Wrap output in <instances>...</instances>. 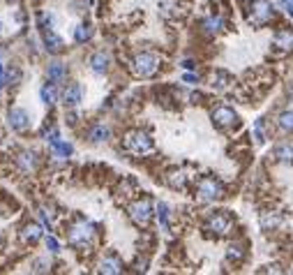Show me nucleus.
Masks as SVG:
<instances>
[{
	"label": "nucleus",
	"mask_w": 293,
	"mask_h": 275,
	"mask_svg": "<svg viewBox=\"0 0 293 275\" xmlns=\"http://www.w3.org/2000/svg\"><path fill=\"white\" fill-rule=\"evenodd\" d=\"M125 148L134 155H148V153H152L155 143H152L148 132H143V130H132L125 137Z\"/></svg>",
	"instance_id": "1"
},
{
	"label": "nucleus",
	"mask_w": 293,
	"mask_h": 275,
	"mask_svg": "<svg viewBox=\"0 0 293 275\" xmlns=\"http://www.w3.org/2000/svg\"><path fill=\"white\" fill-rule=\"evenodd\" d=\"M168 183H171V185H173V187H180V185H183V183H185V176H183V174H173V176H171V181H168Z\"/></svg>",
	"instance_id": "29"
},
{
	"label": "nucleus",
	"mask_w": 293,
	"mask_h": 275,
	"mask_svg": "<svg viewBox=\"0 0 293 275\" xmlns=\"http://www.w3.org/2000/svg\"><path fill=\"white\" fill-rule=\"evenodd\" d=\"M254 134H256V141H261V143L266 141V134H263V121H261V118L256 121V125H254Z\"/></svg>",
	"instance_id": "27"
},
{
	"label": "nucleus",
	"mask_w": 293,
	"mask_h": 275,
	"mask_svg": "<svg viewBox=\"0 0 293 275\" xmlns=\"http://www.w3.org/2000/svg\"><path fill=\"white\" fill-rule=\"evenodd\" d=\"M0 33H3V23H0Z\"/></svg>",
	"instance_id": "36"
},
{
	"label": "nucleus",
	"mask_w": 293,
	"mask_h": 275,
	"mask_svg": "<svg viewBox=\"0 0 293 275\" xmlns=\"http://www.w3.org/2000/svg\"><path fill=\"white\" fill-rule=\"evenodd\" d=\"M132 70H134L136 77L148 79V77H152V74L159 70V58L155 53H150V51L136 53L134 61H132Z\"/></svg>",
	"instance_id": "3"
},
{
	"label": "nucleus",
	"mask_w": 293,
	"mask_h": 275,
	"mask_svg": "<svg viewBox=\"0 0 293 275\" xmlns=\"http://www.w3.org/2000/svg\"><path fill=\"white\" fill-rule=\"evenodd\" d=\"M92 37V26L90 23H81V26L74 30V39L79 42V44H83V42H88V39Z\"/></svg>",
	"instance_id": "19"
},
{
	"label": "nucleus",
	"mask_w": 293,
	"mask_h": 275,
	"mask_svg": "<svg viewBox=\"0 0 293 275\" xmlns=\"http://www.w3.org/2000/svg\"><path fill=\"white\" fill-rule=\"evenodd\" d=\"M291 3H293V0H291Z\"/></svg>",
	"instance_id": "38"
},
{
	"label": "nucleus",
	"mask_w": 293,
	"mask_h": 275,
	"mask_svg": "<svg viewBox=\"0 0 293 275\" xmlns=\"http://www.w3.org/2000/svg\"><path fill=\"white\" fill-rule=\"evenodd\" d=\"M210 118H212V123L217 127H222V130H231V127L238 125V114H236L231 106H217V109H212Z\"/></svg>",
	"instance_id": "7"
},
{
	"label": "nucleus",
	"mask_w": 293,
	"mask_h": 275,
	"mask_svg": "<svg viewBox=\"0 0 293 275\" xmlns=\"http://www.w3.org/2000/svg\"><path fill=\"white\" fill-rule=\"evenodd\" d=\"M42 236H44L42 227H39V225H35V222L26 225V229H23V238H26V241H30V243H37Z\"/></svg>",
	"instance_id": "18"
},
{
	"label": "nucleus",
	"mask_w": 293,
	"mask_h": 275,
	"mask_svg": "<svg viewBox=\"0 0 293 275\" xmlns=\"http://www.w3.org/2000/svg\"><path fill=\"white\" fill-rule=\"evenodd\" d=\"M284 7H286V12H288V14H291V17H293V3H284Z\"/></svg>",
	"instance_id": "32"
},
{
	"label": "nucleus",
	"mask_w": 293,
	"mask_h": 275,
	"mask_svg": "<svg viewBox=\"0 0 293 275\" xmlns=\"http://www.w3.org/2000/svg\"><path fill=\"white\" fill-rule=\"evenodd\" d=\"M231 227H233V222H231V217H228L226 213H215V215H210L206 222V229L212 231V234H217V236L228 234Z\"/></svg>",
	"instance_id": "8"
},
{
	"label": "nucleus",
	"mask_w": 293,
	"mask_h": 275,
	"mask_svg": "<svg viewBox=\"0 0 293 275\" xmlns=\"http://www.w3.org/2000/svg\"><path fill=\"white\" fill-rule=\"evenodd\" d=\"M35 164H37V155L35 153H21L19 155V167H21L23 171H30V169H35Z\"/></svg>",
	"instance_id": "20"
},
{
	"label": "nucleus",
	"mask_w": 293,
	"mask_h": 275,
	"mask_svg": "<svg viewBox=\"0 0 293 275\" xmlns=\"http://www.w3.org/2000/svg\"><path fill=\"white\" fill-rule=\"evenodd\" d=\"M46 248H49L51 252H60V243L55 241L53 236H46Z\"/></svg>",
	"instance_id": "28"
},
{
	"label": "nucleus",
	"mask_w": 293,
	"mask_h": 275,
	"mask_svg": "<svg viewBox=\"0 0 293 275\" xmlns=\"http://www.w3.org/2000/svg\"><path fill=\"white\" fill-rule=\"evenodd\" d=\"M7 83H10V79H7V74H0V88H5Z\"/></svg>",
	"instance_id": "30"
},
{
	"label": "nucleus",
	"mask_w": 293,
	"mask_h": 275,
	"mask_svg": "<svg viewBox=\"0 0 293 275\" xmlns=\"http://www.w3.org/2000/svg\"><path fill=\"white\" fill-rule=\"evenodd\" d=\"M212 86H215V88H224V86H226V81H228V77L226 74H224V72H217V74H215V77H212Z\"/></svg>",
	"instance_id": "26"
},
{
	"label": "nucleus",
	"mask_w": 293,
	"mask_h": 275,
	"mask_svg": "<svg viewBox=\"0 0 293 275\" xmlns=\"http://www.w3.org/2000/svg\"><path fill=\"white\" fill-rule=\"evenodd\" d=\"M157 217H159L162 229H168V206L164 204V201H159V204H157Z\"/></svg>",
	"instance_id": "24"
},
{
	"label": "nucleus",
	"mask_w": 293,
	"mask_h": 275,
	"mask_svg": "<svg viewBox=\"0 0 293 275\" xmlns=\"http://www.w3.org/2000/svg\"><path fill=\"white\" fill-rule=\"evenodd\" d=\"M7 121H10L12 130H17V132H26L30 127V116H28L26 109H12L7 114Z\"/></svg>",
	"instance_id": "9"
},
{
	"label": "nucleus",
	"mask_w": 293,
	"mask_h": 275,
	"mask_svg": "<svg viewBox=\"0 0 293 275\" xmlns=\"http://www.w3.org/2000/svg\"><path fill=\"white\" fill-rule=\"evenodd\" d=\"M275 157L284 164H293V143H282L275 148Z\"/></svg>",
	"instance_id": "17"
},
{
	"label": "nucleus",
	"mask_w": 293,
	"mask_h": 275,
	"mask_svg": "<svg viewBox=\"0 0 293 275\" xmlns=\"http://www.w3.org/2000/svg\"><path fill=\"white\" fill-rule=\"evenodd\" d=\"M44 44H46V51L49 53H60V51L65 49V42H63V37H58V35L53 33V30H44Z\"/></svg>",
	"instance_id": "13"
},
{
	"label": "nucleus",
	"mask_w": 293,
	"mask_h": 275,
	"mask_svg": "<svg viewBox=\"0 0 293 275\" xmlns=\"http://www.w3.org/2000/svg\"><path fill=\"white\" fill-rule=\"evenodd\" d=\"M203 28H206V33H219V30H222L224 28V19L222 17H215V19H206V21H203Z\"/></svg>",
	"instance_id": "22"
},
{
	"label": "nucleus",
	"mask_w": 293,
	"mask_h": 275,
	"mask_svg": "<svg viewBox=\"0 0 293 275\" xmlns=\"http://www.w3.org/2000/svg\"><path fill=\"white\" fill-rule=\"evenodd\" d=\"M196 197L203 204H210V201H217L222 197V185H219L215 178H201L199 187H196Z\"/></svg>",
	"instance_id": "4"
},
{
	"label": "nucleus",
	"mask_w": 293,
	"mask_h": 275,
	"mask_svg": "<svg viewBox=\"0 0 293 275\" xmlns=\"http://www.w3.org/2000/svg\"><path fill=\"white\" fill-rule=\"evenodd\" d=\"M277 125L282 127L284 132H293V111H282L277 118Z\"/></svg>",
	"instance_id": "21"
},
{
	"label": "nucleus",
	"mask_w": 293,
	"mask_h": 275,
	"mask_svg": "<svg viewBox=\"0 0 293 275\" xmlns=\"http://www.w3.org/2000/svg\"><path fill=\"white\" fill-rule=\"evenodd\" d=\"M183 67H185V70H192V67H194V63H192V61H185Z\"/></svg>",
	"instance_id": "33"
},
{
	"label": "nucleus",
	"mask_w": 293,
	"mask_h": 275,
	"mask_svg": "<svg viewBox=\"0 0 293 275\" xmlns=\"http://www.w3.org/2000/svg\"><path fill=\"white\" fill-rule=\"evenodd\" d=\"M81 99H83V90L79 83L65 86V90H63V102H65V106H79Z\"/></svg>",
	"instance_id": "10"
},
{
	"label": "nucleus",
	"mask_w": 293,
	"mask_h": 275,
	"mask_svg": "<svg viewBox=\"0 0 293 275\" xmlns=\"http://www.w3.org/2000/svg\"><path fill=\"white\" fill-rule=\"evenodd\" d=\"M272 44L282 51H291L293 49V30H279L275 35V39H272Z\"/></svg>",
	"instance_id": "15"
},
{
	"label": "nucleus",
	"mask_w": 293,
	"mask_h": 275,
	"mask_svg": "<svg viewBox=\"0 0 293 275\" xmlns=\"http://www.w3.org/2000/svg\"><path fill=\"white\" fill-rule=\"evenodd\" d=\"M14 3H17V0H14Z\"/></svg>",
	"instance_id": "37"
},
{
	"label": "nucleus",
	"mask_w": 293,
	"mask_h": 275,
	"mask_svg": "<svg viewBox=\"0 0 293 275\" xmlns=\"http://www.w3.org/2000/svg\"><path fill=\"white\" fill-rule=\"evenodd\" d=\"M109 53H104V51H97V53L90 56V67L95 74H104V72L109 70Z\"/></svg>",
	"instance_id": "14"
},
{
	"label": "nucleus",
	"mask_w": 293,
	"mask_h": 275,
	"mask_svg": "<svg viewBox=\"0 0 293 275\" xmlns=\"http://www.w3.org/2000/svg\"><path fill=\"white\" fill-rule=\"evenodd\" d=\"M183 81H187V83H194V81H196V77H194V74H185V77H183Z\"/></svg>",
	"instance_id": "31"
},
{
	"label": "nucleus",
	"mask_w": 293,
	"mask_h": 275,
	"mask_svg": "<svg viewBox=\"0 0 293 275\" xmlns=\"http://www.w3.org/2000/svg\"><path fill=\"white\" fill-rule=\"evenodd\" d=\"M46 74H49L51 83H65L67 81V65H65V63H60V61H55V63H51V65H49Z\"/></svg>",
	"instance_id": "12"
},
{
	"label": "nucleus",
	"mask_w": 293,
	"mask_h": 275,
	"mask_svg": "<svg viewBox=\"0 0 293 275\" xmlns=\"http://www.w3.org/2000/svg\"><path fill=\"white\" fill-rule=\"evenodd\" d=\"M130 217L136 222V225L146 227L152 217V201L150 199L143 197V199H139V201H134V204L130 206Z\"/></svg>",
	"instance_id": "6"
},
{
	"label": "nucleus",
	"mask_w": 293,
	"mask_h": 275,
	"mask_svg": "<svg viewBox=\"0 0 293 275\" xmlns=\"http://www.w3.org/2000/svg\"><path fill=\"white\" fill-rule=\"evenodd\" d=\"M39 95H42V102L46 106H51L55 102V97H58V95H55V88L53 86H44L42 90H39Z\"/></svg>",
	"instance_id": "23"
},
{
	"label": "nucleus",
	"mask_w": 293,
	"mask_h": 275,
	"mask_svg": "<svg viewBox=\"0 0 293 275\" xmlns=\"http://www.w3.org/2000/svg\"><path fill=\"white\" fill-rule=\"evenodd\" d=\"M243 248H240V245H231V248L226 250V259L228 261H240V259H243Z\"/></svg>",
	"instance_id": "25"
},
{
	"label": "nucleus",
	"mask_w": 293,
	"mask_h": 275,
	"mask_svg": "<svg viewBox=\"0 0 293 275\" xmlns=\"http://www.w3.org/2000/svg\"><path fill=\"white\" fill-rule=\"evenodd\" d=\"M109 137H111V130L106 125H95L90 130V134H88V139H90L92 143H104Z\"/></svg>",
	"instance_id": "16"
},
{
	"label": "nucleus",
	"mask_w": 293,
	"mask_h": 275,
	"mask_svg": "<svg viewBox=\"0 0 293 275\" xmlns=\"http://www.w3.org/2000/svg\"><path fill=\"white\" fill-rule=\"evenodd\" d=\"M92 236H95L92 225H88V222H76L70 229V234H67V241H70V245L76 250H88L92 243Z\"/></svg>",
	"instance_id": "2"
},
{
	"label": "nucleus",
	"mask_w": 293,
	"mask_h": 275,
	"mask_svg": "<svg viewBox=\"0 0 293 275\" xmlns=\"http://www.w3.org/2000/svg\"><path fill=\"white\" fill-rule=\"evenodd\" d=\"M272 19V7L270 3H266V0H254L250 5V12H247V21L252 23V26H263V23H268Z\"/></svg>",
	"instance_id": "5"
},
{
	"label": "nucleus",
	"mask_w": 293,
	"mask_h": 275,
	"mask_svg": "<svg viewBox=\"0 0 293 275\" xmlns=\"http://www.w3.org/2000/svg\"><path fill=\"white\" fill-rule=\"evenodd\" d=\"M0 74H5V67H3V65H0Z\"/></svg>",
	"instance_id": "35"
},
{
	"label": "nucleus",
	"mask_w": 293,
	"mask_h": 275,
	"mask_svg": "<svg viewBox=\"0 0 293 275\" xmlns=\"http://www.w3.org/2000/svg\"><path fill=\"white\" fill-rule=\"evenodd\" d=\"M99 273H106V275H118L123 273V261L113 254H106V257L99 261Z\"/></svg>",
	"instance_id": "11"
},
{
	"label": "nucleus",
	"mask_w": 293,
	"mask_h": 275,
	"mask_svg": "<svg viewBox=\"0 0 293 275\" xmlns=\"http://www.w3.org/2000/svg\"><path fill=\"white\" fill-rule=\"evenodd\" d=\"M288 97L293 99V83H291V88H288Z\"/></svg>",
	"instance_id": "34"
}]
</instances>
